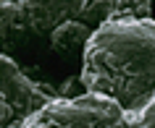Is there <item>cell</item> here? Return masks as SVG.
<instances>
[{
    "mask_svg": "<svg viewBox=\"0 0 155 128\" xmlns=\"http://www.w3.org/2000/svg\"><path fill=\"white\" fill-rule=\"evenodd\" d=\"M121 3V8L131 11V13H139V16H145L147 8H150V0H118Z\"/></svg>",
    "mask_w": 155,
    "mask_h": 128,
    "instance_id": "6da1fadb",
    "label": "cell"
}]
</instances>
